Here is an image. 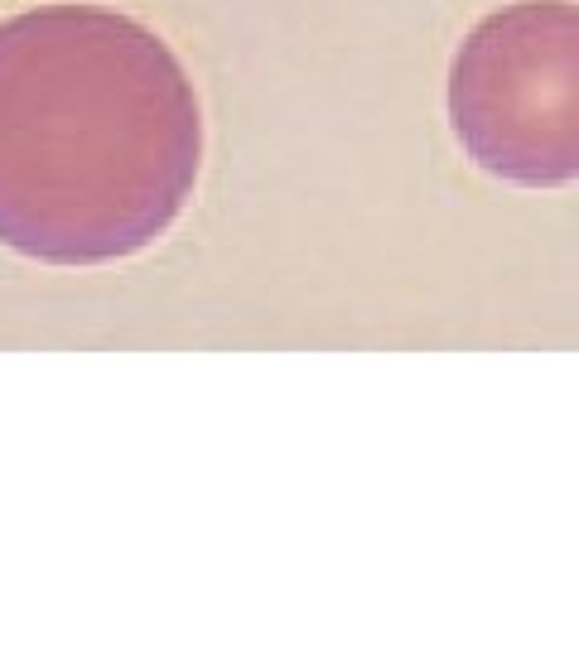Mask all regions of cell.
I'll use <instances>...</instances> for the list:
<instances>
[{"mask_svg": "<svg viewBox=\"0 0 579 651\" xmlns=\"http://www.w3.org/2000/svg\"><path fill=\"white\" fill-rule=\"evenodd\" d=\"M208 160L198 82L160 29L49 0L0 20V246L54 271L169 237Z\"/></svg>", "mask_w": 579, "mask_h": 651, "instance_id": "cell-1", "label": "cell"}, {"mask_svg": "<svg viewBox=\"0 0 579 651\" xmlns=\"http://www.w3.org/2000/svg\"><path fill=\"white\" fill-rule=\"evenodd\" d=\"M459 150L512 189L579 184V0H512L459 39L444 73Z\"/></svg>", "mask_w": 579, "mask_h": 651, "instance_id": "cell-2", "label": "cell"}]
</instances>
